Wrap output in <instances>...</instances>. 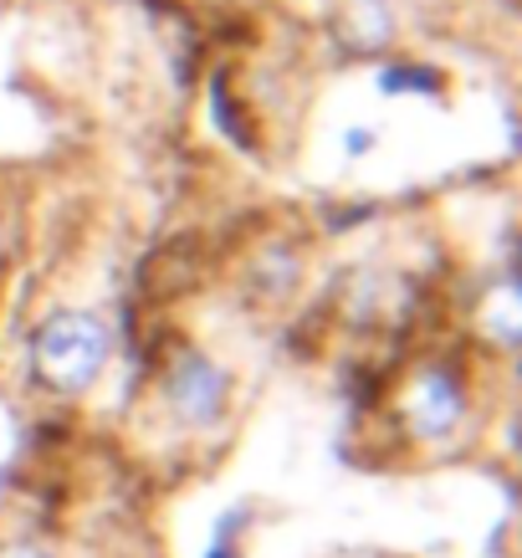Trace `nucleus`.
Instances as JSON below:
<instances>
[{"instance_id":"nucleus-1","label":"nucleus","mask_w":522,"mask_h":558,"mask_svg":"<svg viewBox=\"0 0 522 558\" xmlns=\"http://www.w3.org/2000/svg\"><path fill=\"white\" fill-rule=\"evenodd\" d=\"M32 379L57 400H83L113 364V323L98 307H51L26 339Z\"/></svg>"},{"instance_id":"nucleus-2","label":"nucleus","mask_w":522,"mask_h":558,"mask_svg":"<svg viewBox=\"0 0 522 558\" xmlns=\"http://www.w3.org/2000/svg\"><path fill=\"white\" fill-rule=\"evenodd\" d=\"M394 415H400V430L410 446L446 451L472 425V379H466V369L456 359H440V354L415 359L400 374Z\"/></svg>"},{"instance_id":"nucleus-3","label":"nucleus","mask_w":522,"mask_h":558,"mask_svg":"<svg viewBox=\"0 0 522 558\" xmlns=\"http://www.w3.org/2000/svg\"><path fill=\"white\" fill-rule=\"evenodd\" d=\"M159 405H165L169 425H180L190 436H210L231 421L236 374L201 343H174L159 364Z\"/></svg>"},{"instance_id":"nucleus-4","label":"nucleus","mask_w":522,"mask_h":558,"mask_svg":"<svg viewBox=\"0 0 522 558\" xmlns=\"http://www.w3.org/2000/svg\"><path fill=\"white\" fill-rule=\"evenodd\" d=\"M328 26H333L338 51L354 62H379L400 41V16L389 0H343Z\"/></svg>"},{"instance_id":"nucleus-5","label":"nucleus","mask_w":522,"mask_h":558,"mask_svg":"<svg viewBox=\"0 0 522 558\" xmlns=\"http://www.w3.org/2000/svg\"><path fill=\"white\" fill-rule=\"evenodd\" d=\"M374 87L385 98H436L440 87H446V72H436L421 57H394L389 51V57L374 62Z\"/></svg>"},{"instance_id":"nucleus-6","label":"nucleus","mask_w":522,"mask_h":558,"mask_svg":"<svg viewBox=\"0 0 522 558\" xmlns=\"http://www.w3.org/2000/svg\"><path fill=\"white\" fill-rule=\"evenodd\" d=\"M476 328H482V339L491 343V349H502V354H512L518 349V271H507L497 288H487V298H482V307H476Z\"/></svg>"},{"instance_id":"nucleus-7","label":"nucleus","mask_w":522,"mask_h":558,"mask_svg":"<svg viewBox=\"0 0 522 558\" xmlns=\"http://www.w3.org/2000/svg\"><path fill=\"white\" fill-rule=\"evenodd\" d=\"M298 277H303V256L292 246H267L256 256V282H262V298H271V303L298 288Z\"/></svg>"},{"instance_id":"nucleus-8","label":"nucleus","mask_w":522,"mask_h":558,"mask_svg":"<svg viewBox=\"0 0 522 558\" xmlns=\"http://www.w3.org/2000/svg\"><path fill=\"white\" fill-rule=\"evenodd\" d=\"M374 149H379V129H374V123L343 129V159H369Z\"/></svg>"},{"instance_id":"nucleus-9","label":"nucleus","mask_w":522,"mask_h":558,"mask_svg":"<svg viewBox=\"0 0 522 558\" xmlns=\"http://www.w3.org/2000/svg\"><path fill=\"white\" fill-rule=\"evenodd\" d=\"M0 558H57V554L36 538H11V543H0Z\"/></svg>"},{"instance_id":"nucleus-10","label":"nucleus","mask_w":522,"mask_h":558,"mask_svg":"<svg viewBox=\"0 0 522 558\" xmlns=\"http://www.w3.org/2000/svg\"><path fill=\"white\" fill-rule=\"evenodd\" d=\"M0 256H5V226H0Z\"/></svg>"}]
</instances>
